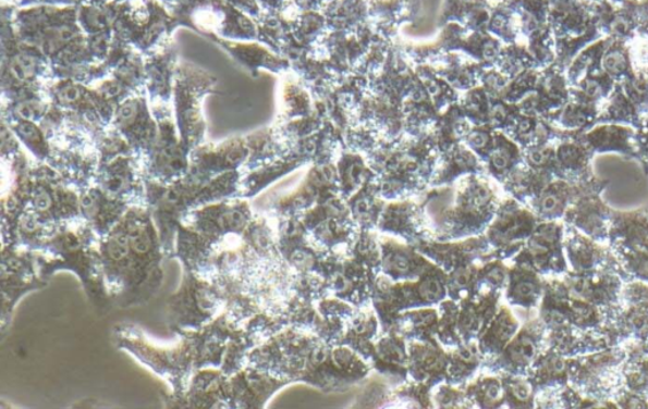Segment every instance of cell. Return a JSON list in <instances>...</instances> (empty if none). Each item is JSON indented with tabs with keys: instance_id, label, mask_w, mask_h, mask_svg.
<instances>
[{
	"instance_id": "obj_1",
	"label": "cell",
	"mask_w": 648,
	"mask_h": 409,
	"mask_svg": "<svg viewBox=\"0 0 648 409\" xmlns=\"http://www.w3.org/2000/svg\"><path fill=\"white\" fill-rule=\"evenodd\" d=\"M234 327L223 312L206 326L176 333L181 340L173 346L156 345L143 330L130 324L113 329V342L170 385L173 393L163 400H171L184 396L195 372L222 367Z\"/></svg>"
},
{
	"instance_id": "obj_2",
	"label": "cell",
	"mask_w": 648,
	"mask_h": 409,
	"mask_svg": "<svg viewBox=\"0 0 648 409\" xmlns=\"http://www.w3.org/2000/svg\"><path fill=\"white\" fill-rule=\"evenodd\" d=\"M99 240V235L83 216L57 224L42 249L37 251V271L46 282L59 271L74 273L90 303L105 313L113 302L101 269Z\"/></svg>"
},
{
	"instance_id": "obj_3",
	"label": "cell",
	"mask_w": 648,
	"mask_h": 409,
	"mask_svg": "<svg viewBox=\"0 0 648 409\" xmlns=\"http://www.w3.org/2000/svg\"><path fill=\"white\" fill-rule=\"evenodd\" d=\"M241 177V171H232L210 181L195 178L189 173L171 184L146 178V207L158 226L167 258H174L178 226L187 212L237 195Z\"/></svg>"
},
{
	"instance_id": "obj_4",
	"label": "cell",
	"mask_w": 648,
	"mask_h": 409,
	"mask_svg": "<svg viewBox=\"0 0 648 409\" xmlns=\"http://www.w3.org/2000/svg\"><path fill=\"white\" fill-rule=\"evenodd\" d=\"M99 250L106 287L114 305L127 309L151 300L152 295L132 253L129 234L121 220L100 238Z\"/></svg>"
},
{
	"instance_id": "obj_5",
	"label": "cell",
	"mask_w": 648,
	"mask_h": 409,
	"mask_svg": "<svg viewBox=\"0 0 648 409\" xmlns=\"http://www.w3.org/2000/svg\"><path fill=\"white\" fill-rule=\"evenodd\" d=\"M167 309L168 325L176 334L210 324L224 312L225 298L217 282L184 269L182 285L169 297Z\"/></svg>"
},
{
	"instance_id": "obj_6",
	"label": "cell",
	"mask_w": 648,
	"mask_h": 409,
	"mask_svg": "<svg viewBox=\"0 0 648 409\" xmlns=\"http://www.w3.org/2000/svg\"><path fill=\"white\" fill-rule=\"evenodd\" d=\"M47 283L37 271V251L17 246L2 247V319L0 332L4 335L11 326L13 312L21 298L34 290L42 289Z\"/></svg>"
},
{
	"instance_id": "obj_7",
	"label": "cell",
	"mask_w": 648,
	"mask_h": 409,
	"mask_svg": "<svg viewBox=\"0 0 648 409\" xmlns=\"http://www.w3.org/2000/svg\"><path fill=\"white\" fill-rule=\"evenodd\" d=\"M154 114L159 125V135L150 154L144 160L145 177L156 183L171 184L189 172L191 151L181 137H178L170 110L162 106Z\"/></svg>"
},
{
	"instance_id": "obj_8",
	"label": "cell",
	"mask_w": 648,
	"mask_h": 409,
	"mask_svg": "<svg viewBox=\"0 0 648 409\" xmlns=\"http://www.w3.org/2000/svg\"><path fill=\"white\" fill-rule=\"evenodd\" d=\"M145 181L143 159L136 154H124L99 164L93 185L101 188L111 198L134 207L146 205Z\"/></svg>"
},
{
	"instance_id": "obj_9",
	"label": "cell",
	"mask_w": 648,
	"mask_h": 409,
	"mask_svg": "<svg viewBox=\"0 0 648 409\" xmlns=\"http://www.w3.org/2000/svg\"><path fill=\"white\" fill-rule=\"evenodd\" d=\"M109 127L126 139L143 161L150 154L159 135L158 122L154 120L143 98L121 101Z\"/></svg>"
},
{
	"instance_id": "obj_10",
	"label": "cell",
	"mask_w": 648,
	"mask_h": 409,
	"mask_svg": "<svg viewBox=\"0 0 648 409\" xmlns=\"http://www.w3.org/2000/svg\"><path fill=\"white\" fill-rule=\"evenodd\" d=\"M283 385L277 376L259 368L246 365L229 376L228 408H261Z\"/></svg>"
},
{
	"instance_id": "obj_11",
	"label": "cell",
	"mask_w": 648,
	"mask_h": 409,
	"mask_svg": "<svg viewBox=\"0 0 648 409\" xmlns=\"http://www.w3.org/2000/svg\"><path fill=\"white\" fill-rule=\"evenodd\" d=\"M229 375L221 368H205L195 372L184 396L163 400L168 408H228Z\"/></svg>"
},
{
	"instance_id": "obj_12",
	"label": "cell",
	"mask_w": 648,
	"mask_h": 409,
	"mask_svg": "<svg viewBox=\"0 0 648 409\" xmlns=\"http://www.w3.org/2000/svg\"><path fill=\"white\" fill-rule=\"evenodd\" d=\"M80 194L81 214L100 238L111 232L131 208L130 203L111 198L96 185L84 188Z\"/></svg>"
},
{
	"instance_id": "obj_13",
	"label": "cell",
	"mask_w": 648,
	"mask_h": 409,
	"mask_svg": "<svg viewBox=\"0 0 648 409\" xmlns=\"http://www.w3.org/2000/svg\"><path fill=\"white\" fill-rule=\"evenodd\" d=\"M4 80L10 78L12 85L25 86L33 84L44 74L46 69L41 52L30 47H23L4 61Z\"/></svg>"
},
{
	"instance_id": "obj_14",
	"label": "cell",
	"mask_w": 648,
	"mask_h": 409,
	"mask_svg": "<svg viewBox=\"0 0 648 409\" xmlns=\"http://www.w3.org/2000/svg\"><path fill=\"white\" fill-rule=\"evenodd\" d=\"M5 123L21 144L35 156L37 161L46 162L49 160L52 148L40 124L22 120L8 121Z\"/></svg>"
},
{
	"instance_id": "obj_15",
	"label": "cell",
	"mask_w": 648,
	"mask_h": 409,
	"mask_svg": "<svg viewBox=\"0 0 648 409\" xmlns=\"http://www.w3.org/2000/svg\"><path fill=\"white\" fill-rule=\"evenodd\" d=\"M634 136V131L621 125L607 124L600 125L592 129L585 136V141L596 151H620L631 152V138Z\"/></svg>"
},
{
	"instance_id": "obj_16",
	"label": "cell",
	"mask_w": 648,
	"mask_h": 409,
	"mask_svg": "<svg viewBox=\"0 0 648 409\" xmlns=\"http://www.w3.org/2000/svg\"><path fill=\"white\" fill-rule=\"evenodd\" d=\"M616 83L604 71L590 74L579 83L570 86V99L598 104L600 100L611 97Z\"/></svg>"
},
{
	"instance_id": "obj_17",
	"label": "cell",
	"mask_w": 648,
	"mask_h": 409,
	"mask_svg": "<svg viewBox=\"0 0 648 409\" xmlns=\"http://www.w3.org/2000/svg\"><path fill=\"white\" fill-rule=\"evenodd\" d=\"M558 122L566 129H584L598 120L597 104L570 99L558 112Z\"/></svg>"
},
{
	"instance_id": "obj_18",
	"label": "cell",
	"mask_w": 648,
	"mask_h": 409,
	"mask_svg": "<svg viewBox=\"0 0 648 409\" xmlns=\"http://www.w3.org/2000/svg\"><path fill=\"white\" fill-rule=\"evenodd\" d=\"M608 45V41H600L577 54L567 69L566 77L570 85L574 86L585 76L602 71V59Z\"/></svg>"
},
{
	"instance_id": "obj_19",
	"label": "cell",
	"mask_w": 648,
	"mask_h": 409,
	"mask_svg": "<svg viewBox=\"0 0 648 409\" xmlns=\"http://www.w3.org/2000/svg\"><path fill=\"white\" fill-rule=\"evenodd\" d=\"M117 12L109 5L90 4L81 8L80 23L85 33L94 36L108 35L114 25Z\"/></svg>"
},
{
	"instance_id": "obj_20",
	"label": "cell",
	"mask_w": 648,
	"mask_h": 409,
	"mask_svg": "<svg viewBox=\"0 0 648 409\" xmlns=\"http://www.w3.org/2000/svg\"><path fill=\"white\" fill-rule=\"evenodd\" d=\"M602 70L615 83L627 80V78L636 75L631 64L627 47L621 41L608 45L602 59Z\"/></svg>"
},
{
	"instance_id": "obj_21",
	"label": "cell",
	"mask_w": 648,
	"mask_h": 409,
	"mask_svg": "<svg viewBox=\"0 0 648 409\" xmlns=\"http://www.w3.org/2000/svg\"><path fill=\"white\" fill-rule=\"evenodd\" d=\"M641 114L634 102L623 92L621 86L616 84L609 97L604 113L600 115V121L632 124L636 123Z\"/></svg>"
},
{
	"instance_id": "obj_22",
	"label": "cell",
	"mask_w": 648,
	"mask_h": 409,
	"mask_svg": "<svg viewBox=\"0 0 648 409\" xmlns=\"http://www.w3.org/2000/svg\"><path fill=\"white\" fill-rule=\"evenodd\" d=\"M146 76L148 82V89L151 91V96L169 99L171 91V60L170 57H158L154 58L148 62L146 66Z\"/></svg>"
},
{
	"instance_id": "obj_23",
	"label": "cell",
	"mask_w": 648,
	"mask_h": 409,
	"mask_svg": "<svg viewBox=\"0 0 648 409\" xmlns=\"http://www.w3.org/2000/svg\"><path fill=\"white\" fill-rule=\"evenodd\" d=\"M570 188L565 184L552 185L546 190L540 200V210L548 216H559L567 207Z\"/></svg>"
},
{
	"instance_id": "obj_24",
	"label": "cell",
	"mask_w": 648,
	"mask_h": 409,
	"mask_svg": "<svg viewBox=\"0 0 648 409\" xmlns=\"http://www.w3.org/2000/svg\"><path fill=\"white\" fill-rule=\"evenodd\" d=\"M557 162L566 171H580L588 163L587 149L576 144L562 145L557 152Z\"/></svg>"
},
{
	"instance_id": "obj_25",
	"label": "cell",
	"mask_w": 648,
	"mask_h": 409,
	"mask_svg": "<svg viewBox=\"0 0 648 409\" xmlns=\"http://www.w3.org/2000/svg\"><path fill=\"white\" fill-rule=\"evenodd\" d=\"M536 356V345L529 337H521L511 349V357L519 364L529 363Z\"/></svg>"
},
{
	"instance_id": "obj_26",
	"label": "cell",
	"mask_w": 648,
	"mask_h": 409,
	"mask_svg": "<svg viewBox=\"0 0 648 409\" xmlns=\"http://www.w3.org/2000/svg\"><path fill=\"white\" fill-rule=\"evenodd\" d=\"M289 262H291L298 270H309L315 263L314 256L306 250L294 249L289 251Z\"/></svg>"
},
{
	"instance_id": "obj_27",
	"label": "cell",
	"mask_w": 648,
	"mask_h": 409,
	"mask_svg": "<svg viewBox=\"0 0 648 409\" xmlns=\"http://www.w3.org/2000/svg\"><path fill=\"white\" fill-rule=\"evenodd\" d=\"M514 294L519 298V300L527 301L535 297L536 287L533 282L523 281L517 287H515Z\"/></svg>"
},
{
	"instance_id": "obj_28",
	"label": "cell",
	"mask_w": 648,
	"mask_h": 409,
	"mask_svg": "<svg viewBox=\"0 0 648 409\" xmlns=\"http://www.w3.org/2000/svg\"><path fill=\"white\" fill-rule=\"evenodd\" d=\"M381 356L384 357L389 361H394V363H400L403 359V351L398 348L394 343H389L382 348Z\"/></svg>"
},
{
	"instance_id": "obj_29",
	"label": "cell",
	"mask_w": 648,
	"mask_h": 409,
	"mask_svg": "<svg viewBox=\"0 0 648 409\" xmlns=\"http://www.w3.org/2000/svg\"><path fill=\"white\" fill-rule=\"evenodd\" d=\"M512 393L521 402H526L530 397L529 385L525 382H515L512 384Z\"/></svg>"
},
{
	"instance_id": "obj_30",
	"label": "cell",
	"mask_w": 648,
	"mask_h": 409,
	"mask_svg": "<svg viewBox=\"0 0 648 409\" xmlns=\"http://www.w3.org/2000/svg\"><path fill=\"white\" fill-rule=\"evenodd\" d=\"M390 264H392V269L396 272H407L411 265L408 258L404 256H395L392 261H390Z\"/></svg>"
},
{
	"instance_id": "obj_31",
	"label": "cell",
	"mask_w": 648,
	"mask_h": 409,
	"mask_svg": "<svg viewBox=\"0 0 648 409\" xmlns=\"http://www.w3.org/2000/svg\"><path fill=\"white\" fill-rule=\"evenodd\" d=\"M511 161V154L505 151H501L494 154L493 164L497 170H504L509 166Z\"/></svg>"
},
{
	"instance_id": "obj_32",
	"label": "cell",
	"mask_w": 648,
	"mask_h": 409,
	"mask_svg": "<svg viewBox=\"0 0 648 409\" xmlns=\"http://www.w3.org/2000/svg\"><path fill=\"white\" fill-rule=\"evenodd\" d=\"M74 0H20L22 5H37V4H72Z\"/></svg>"
},
{
	"instance_id": "obj_33",
	"label": "cell",
	"mask_w": 648,
	"mask_h": 409,
	"mask_svg": "<svg viewBox=\"0 0 648 409\" xmlns=\"http://www.w3.org/2000/svg\"><path fill=\"white\" fill-rule=\"evenodd\" d=\"M440 290L441 288L439 283L432 281L426 283L424 289H421V293H424V295L428 298H435L440 295Z\"/></svg>"
},
{
	"instance_id": "obj_34",
	"label": "cell",
	"mask_w": 648,
	"mask_h": 409,
	"mask_svg": "<svg viewBox=\"0 0 648 409\" xmlns=\"http://www.w3.org/2000/svg\"><path fill=\"white\" fill-rule=\"evenodd\" d=\"M332 358H333V361L335 364L342 367V365H346L350 363L351 354L347 350L340 349V350H335L333 352Z\"/></svg>"
},
{
	"instance_id": "obj_35",
	"label": "cell",
	"mask_w": 648,
	"mask_h": 409,
	"mask_svg": "<svg viewBox=\"0 0 648 409\" xmlns=\"http://www.w3.org/2000/svg\"><path fill=\"white\" fill-rule=\"evenodd\" d=\"M333 286L335 289L340 290V293H345L349 288V281L345 275L338 274L333 278Z\"/></svg>"
},
{
	"instance_id": "obj_36",
	"label": "cell",
	"mask_w": 648,
	"mask_h": 409,
	"mask_svg": "<svg viewBox=\"0 0 648 409\" xmlns=\"http://www.w3.org/2000/svg\"><path fill=\"white\" fill-rule=\"evenodd\" d=\"M328 354L325 349H318L311 354V361L316 364H322L327 360Z\"/></svg>"
},
{
	"instance_id": "obj_37",
	"label": "cell",
	"mask_w": 648,
	"mask_h": 409,
	"mask_svg": "<svg viewBox=\"0 0 648 409\" xmlns=\"http://www.w3.org/2000/svg\"><path fill=\"white\" fill-rule=\"evenodd\" d=\"M354 330L357 334H365L369 330L368 322L364 320L356 321L354 324Z\"/></svg>"
},
{
	"instance_id": "obj_38",
	"label": "cell",
	"mask_w": 648,
	"mask_h": 409,
	"mask_svg": "<svg viewBox=\"0 0 648 409\" xmlns=\"http://www.w3.org/2000/svg\"><path fill=\"white\" fill-rule=\"evenodd\" d=\"M460 358L466 361V363H468V361H472L475 358V352L473 348L462 349V351H460Z\"/></svg>"
},
{
	"instance_id": "obj_39",
	"label": "cell",
	"mask_w": 648,
	"mask_h": 409,
	"mask_svg": "<svg viewBox=\"0 0 648 409\" xmlns=\"http://www.w3.org/2000/svg\"><path fill=\"white\" fill-rule=\"evenodd\" d=\"M468 278H470V277H468L467 273H460L456 277V283L460 286H465L466 283L468 282Z\"/></svg>"
},
{
	"instance_id": "obj_40",
	"label": "cell",
	"mask_w": 648,
	"mask_h": 409,
	"mask_svg": "<svg viewBox=\"0 0 648 409\" xmlns=\"http://www.w3.org/2000/svg\"><path fill=\"white\" fill-rule=\"evenodd\" d=\"M644 138H645L646 151L648 152V117H647L645 128H644Z\"/></svg>"
}]
</instances>
